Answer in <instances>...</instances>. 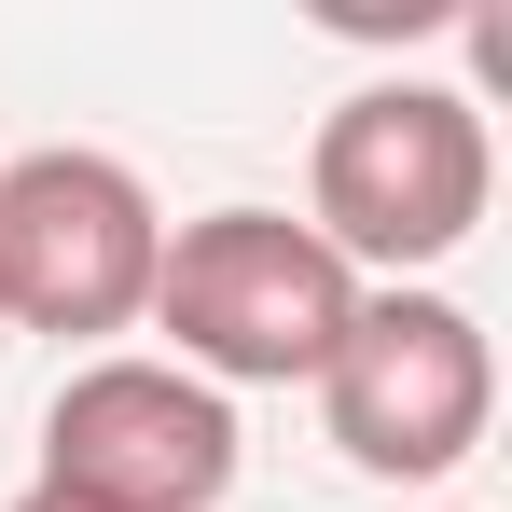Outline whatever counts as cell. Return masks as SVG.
Here are the masks:
<instances>
[{"label": "cell", "mask_w": 512, "mask_h": 512, "mask_svg": "<svg viewBox=\"0 0 512 512\" xmlns=\"http://www.w3.org/2000/svg\"><path fill=\"white\" fill-rule=\"evenodd\" d=\"M42 485L84 512H222L236 499V402L139 346L70 360V388L42 402Z\"/></svg>", "instance_id": "5b68a950"}, {"label": "cell", "mask_w": 512, "mask_h": 512, "mask_svg": "<svg viewBox=\"0 0 512 512\" xmlns=\"http://www.w3.org/2000/svg\"><path fill=\"white\" fill-rule=\"evenodd\" d=\"M499 416V346L457 291H360L346 346L319 360V429L374 485H443Z\"/></svg>", "instance_id": "3957f363"}, {"label": "cell", "mask_w": 512, "mask_h": 512, "mask_svg": "<svg viewBox=\"0 0 512 512\" xmlns=\"http://www.w3.org/2000/svg\"><path fill=\"white\" fill-rule=\"evenodd\" d=\"M14 512H84V499H56V485H28V499H14Z\"/></svg>", "instance_id": "8992f818"}, {"label": "cell", "mask_w": 512, "mask_h": 512, "mask_svg": "<svg viewBox=\"0 0 512 512\" xmlns=\"http://www.w3.org/2000/svg\"><path fill=\"white\" fill-rule=\"evenodd\" d=\"M360 319V277H346L291 208H208V222H167V263H153V333L194 388H319V360Z\"/></svg>", "instance_id": "7a4b0ae2"}, {"label": "cell", "mask_w": 512, "mask_h": 512, "mask_svg": "<svg viewBox=\"0 0 512 512\" xmlns=\"http://www.w3.org/2000/svg\"><path fill=\"white\" fill-rule=\"evenodd\" d=\"M153 263H167V208L125 153H14L0 167V319L14 333L97 346L153 319Z\"/></svg>", "instance_id": "277c9868"}, {"label": "cell", "mask_w": 512, "mask_h": 512, "mask_svg": "<svg viewBox=\"0 0 512 512\" xmlns=\"http://www.w3.org/2000/svg\"><path fill=\"white\" fill-rule=\"evenodd\" d=\"M499 208V139H485V97L457 84H360L319 111V153H305V236L360 277L388 263V291H416L429 263H457Z\"/></svg>", "instance_id": "6da1fadb"}]
</instances>
